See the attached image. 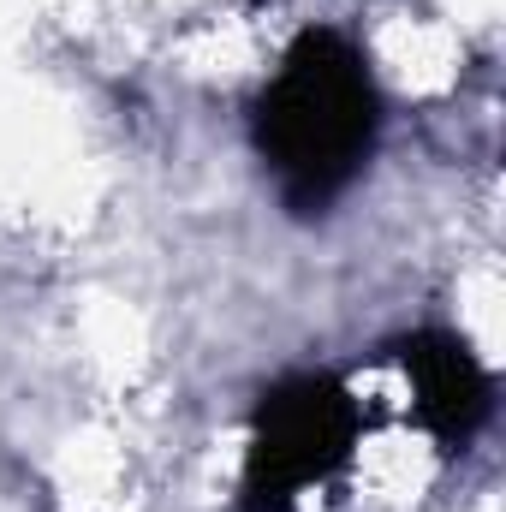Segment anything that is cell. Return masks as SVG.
<instances>
[{"instance_id": "obj_1", "label": "cell", "mask_w": 506, "mask_h": 512, "mask_svg": "<svg viewBox=\"0 0 506 512\" xmlns=\"http://www.w3.org/2000/svg\"><path fill=\"white\" fill-rule=\"evenodd\" d=\"M256 155L274 167L292 215H322L364 167L381 131L370 60L340 30H304L256 96Z\"/></svg>"}, {"instance_id": "obj_3", "label": "cell", "mask_w": 506, "mask_h": 512, "mask_svg": "<svg viewBox=\"0 0 506 512\" xmlns=\"http://www.w3.org/2000/svg\"><path fill=\"white\" fill-rule=\"evenodd\" d=\"M399 364H405L411 393H417V417L435 429L441 447H465V441L483 429V417H489V405H495V382H489V370L471 358L465 340L435 334V328H429V334H411V340L399 346Z\"/></svg>"}, {"instance_id": "obj_2", "label": "cell", "mask_w": 506, "mask_h": 512, "mask_svg": "<svg viewBox=\"0 0 506 512\" xmlns=\"http://www.w3.org/2000/svg\"><path fill=\"white\" fill-rule=\"evenodd\" d=\"M358 447V399L334 376H286L262 393L245 453V512H292Z\"/></svg>"}]
</instances>
